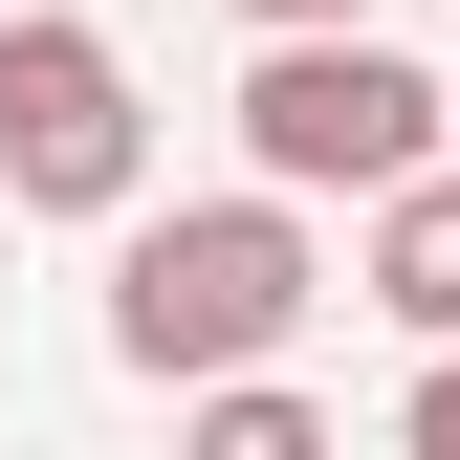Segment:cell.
Listing matches in <instances>:
<instances>
[{"label":"cell","instance_id":"1","mask_svg":"<svg viewBox=\"0 0 460 460\" xmlns=\"http://www.w3.org/2000/svg\"><path fill=\"white\" fill-rule=\"evenodd\" d=\"M329 307V263H307V198H176V219H132L110 242V351H132L154 394H198V373H242L285 351V329Z\"/></svg>","mask_w":460,"mask_h":460},{"label":"cell","instance_id":"2","mask_svg":"<svg viewBox=\"0 0 460 460\" xmlns=\"http://www.w3.org/2000/svg\"><path fill=\"white\" fill-rule=\"evenodd\" d=\"M417 154H438V66H394L373 22H263V66H242V176L263 198H373Z\"/></svg>","mask_w":460,"mask_h":460},{"label":"cell","instance_id":"3","mask_svg":"<svg viewBox=\"0 0 460 460\" xmlns=\"http://www.w3.org/2000/svg\"><path fill=\"white\" fill-rule=\"evenodd\" d=\"M132 176H154V88L110 66L88 22L0 0V198L22 219H132Z\"/></svg>","mask_w":460,"mask_h":460},{"label":"cell","instance_id":"4","mask_svg":"<svg viewBox=\"0 0 460 460\" xmlns=\"http://www.w3.org/2000/svg\"><path fill=\"white\" fill-rule=\"evenodd\" d=\"M373 307L417 329V351L460 329V176H438V154H417V176H373Z\"/></svg>","mask_w":460,"mask_h":460},{"label":"cell","instance_id":"5","mask_svg":"<svg viewBox=\"0 0 460 460\" xmlns=\"http://www.w3.org/2000/svg\"><path fill=\"white\" fill-rule=\"evenodd\" d=\"M198 460H329V417H307L263 351H242V373H198Z\"/></svg>","mask_w":460,"mask_h":460},{"label":"cell","instance_id":"6","mask_svg":"<svg viewBox=\"0 0 460 460\" xmlns=\"http://www.w3.org/2000/svg\"><path fill=\"white\" fill-rule=\"evenodd\" d=\"M417 460H460V329H438V373H417V417H394Z\"/></svg>","mask_w":460,"mask_h":460},{"label":"cell","instance_id":"7","mask_svg":"<svg viewBox=\"0 0 460 460\" xmlns=\"http://www.w3.org/2000/svg\"><path fill=\"white\" fill-rule=\"evenodd\" d=\"M242 22H373V0H242Z\"/></svg>","mask_w":460,"mask_h":460},{"label":"cell","instance_id":"8","mask_svg":"<svg viewBox=\"0 0 460 460\" xmlns=\"http://www.w3.org/2000/svg\"><path fill=\"white\" fill-rule=\"evenodd\" d=\"M438 132H460V88H438Z\"/></svg>","mask_w":460,"mask_h":460}]
</instances>
